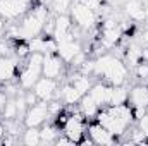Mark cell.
Instances as JSON below:
<instances>
[{
	"instance_id": "1",
	"label": "cell",
	"mask_w": 148,
	"mask_h": 146,
	"mask_svg": "<svg viewBox=\"0 0 148 146\" xmlns=\"http://www.w3.org/2000/svg\"><path fill=\"white\" fill-rule=\"evenodd\" d=\"M95 74L103 76L112 86H121L126 83L127 69L119 59L112 55H102L95 60Z\"/></svg>"
},
{
	"instance_id": "2",
	"label": "cell",
	"mask_w": 148,
	"mask_h": 146,
	"mask_svg": "<svg viewBox=\"0 0 148 146\" xmlns=\"http://www.w3.org/2000/svg\"><path fill=\"white\" fill-rule=\"evenodd\" d=\"M71 19L76 21V24L83 29H90L95 23H97V12H93L91 9H88L81 0H77L76 3L71 5Z\"/></svg>"
},
{
	"instance_id": "3",
	"label": "cell",
	"mask_w": 148,
	"mask_h": 146,
	"mask_svg": "<svg viewBox=\"0 0 148 146\" xmlns=\"http://www.w3.org/2000/svg\"><path fill=\"white\" fill-rule=\"evenodd\" d=\"M97 122L100 124V126H103L109 132H110L112 136L115 138V136H122L124 132H126V129H127V122H124V120H121V119H117V117H114L109 110H98V113H97Z\"/></svg>"
},
{
	"instance_id": "4",
	"label": "cell",
	"mask_w": 148,
	"mask_h": 146,
	"mask_svg": "<svg viewBox=\"0 0 148 146\" xmlns=\"http://www.w3.org/2000/svg\"><path fill=\"white\" fill-rule=\"evenodd\" d=\"M29 0H0V17L2 19H17L28 10Z\"/></svg>"
},
{
	"instance_id": "5",
	"label": "cell",
	"mask_w": 148,
	"mask_h": 146,
	"mask_svg": "<svg viewBox=\"0 0 148 146\" xmlns=\"http://www.w3.org/2000/svg\"><path fill=\"white\" fill-rule=\"evenodd\" d=\"M47 117H48V105H47V102L40 100L36 105H31L28 108L23 122H24L26 127H38L45 122Z\"/></svg>"
},
{
	"instance_id": "6",
	"label": "cell",
	"mask_w": 148,
	"mask_h": 146,
	"mask_svg": "<svg viewBox=\"0 0 148 146\" xmlns=\"http://www.w3.org/2000/svg\"><path fill=\"white\" fill-rule=\"evenodd\" d=\"M84 115L77 113L73 117H67L66 124H64V134L73 141V143H81L83 136H84V122H83Z\"/></svg>"
},
{
	"instance_id": "7",
	"label": "cell",
	"mask_w": 148,
	"mask_h": 146,
	"mask_svg": "<svg viewBox=\"0 0 148 146\" xmlns=\"http://www.w3.org/2000/svg\"><path fill=\"white\" fill-rule=\"evenodd\" d=\"M41 31H43V23L38 19L33 12L28 14V16L23 19L21 26H19L21 40H28V41H29L31 38H35V36H40Z\"/></svg>"
},
{
	"instance_id": "8",
	"label": "cell",
	"mask_w": 148,
	"mask_h": 146,
	"mask_svg": "<svg viewBox=\"0 0 148 146\" xmlns=\"http://www.w3.org/2000/svg\"><path fill=\"white\" fill-rule=\"evenodd\" d=\"M33 91L36 93V96L41 102H50L52 98H55L57 95V79H50V77H40L36 84L33 86Z\"/></svg>"
},
{
	"instance_id": "9",
	"label": "cell",
	"mask_w": 148,
	"mask_h": 146,
	"mask_svg": "<svg viewBox=\"0 0 148 146\" xmlns=\"http://www.w3.org/2000/svg\"><path fill=\"white\" fill-rule=\"evenodd\" d=\"M62 71H64V64L60 57L53 53H45V60L41 65V76L50 77V79H60Z\"/></svg>"
},
{
	"instance_id": "10",
	"label": "cell",
	"mask_w": 148,
	"mask_h": 146,
	"mask_svg": "<svg viewBox=\"0 0 148 146\" xmlns=\"http://www.w3.org/2000/svg\"><path fill=\"white\" fill-rule=\"evenodd\" d=\"M88 132H90V138H91V141L95 145H112L115 141L114 136H112L103 126H100L98 122L97 124H91L88 127Z\"/></svg>"
},
{
	"instance_id": "11",
	"label": "cell",
	"mask_w": 148,
	"mask_h": 146,
	"mask_svg": "<svg viewBox=\"0 0 148 146\" xmlns=\"http://www.w3.org/2000/svg\"><path fill=\"white\" fill-rule=\"evenodd\" d=\"M110 93H112V88L102 84V83L93 84V86L90 88V91H88V95L95 100V103H97L98 107H105V105L110 103Z\"/></svg>"
},
{
	"instance_id": "12",
	"label": "cell",
	"mask_w": 148,
	"mask_h": 146,
	"mask_svg": "<svg viewBox=\"0 0 148 146\" xmlns=\"http://www.w3.org/2000/svg\"><path fill=\"white\" fill-rule=\"evenodd\" d=\"M77 52H81V46H79V43H76L74 40H67V41L57 43V55L60 57L62 62H67V64H69Z\"/></svg>"
},
{
	"instance_id": "13",
	"label": "cell",
	"mask_w": 148,
	"mask_h": 146,
	"mask_svg": "<svg viewBox=\"0 0 148 146\" xmlns=\"http://www.w3.org/2000/svg\"><path fill=\"white\" fill-rule=\"evenodd\" d=\"M127 102L131 103L133 108L136 107H148V88L147 86H134L129 95H127Z\"/></svg>"
},
{
	"instance_id": "14",
	"label": "cell",
	"mask_w": 148,
	"mask_h": 146,
	"mask_svg": "<svg viewBox=\"0 0 148 146\" xmlns=\"http://www.w3.org/2000/svg\"><path fill=\"white\" fill-rule=\"evenodd\" d=\"M41 76V69H35V67H29L26 65L23 69V72L19 76V84L23 89H33V86L36 84V81Z\"/></svg>"
},
{
	"instance_id": "15",
	"label": "cell",
	"mask_w": 148,
	"mask_h": 146,
	"mask_svg": "<svg viewBox=\"0 0 148 146\" xmlns=\"http://www.w3.org/2000/svg\"><path fill=\"white\" fill-rule=\"evenodd\" d=\"M126 14L133 21H145L148 17L141 0H127L126 2Z\"/></svg>"
},
{
	"instance_id": "16",
	"label": "cell",
	"mask_w": 148,
	"mask_h": 146,
	"mask_svg": "<svg viewBox=\"0 0 148 146\" xmlns=\"http://www.w3.org/2000/svg\"><path fill=\"white\" fill-rule=\"evenodd\" d=\"M79 110H81V113L84 115V119H90V117H97L100 107H98V105L95 103V100L86 93V95H83L81 100H79Z\"/></svg>"
},
{
	"instance_id": "17",
	"label": "cell",
	"mask_w": 148,
	"mask_h": 146,
	"mask_svg": "<svg viewBox=\"0 0 148 146\" xmlns=\"http://www.w3.org/2000/svg\"><path fill=\"white\" fill-rule=\"evenodd\" d=\"M55 96H59V98H62V102L64 103H67V105H76V103H79V100H81V93L74 88L73 84L69 83V84H66L62 89H60V93H57Z\"/></svg>"
},
{
	"instance_id": "18",
	"label": "cell",
	"mask_w": 148,
	"mask_h": 146,
	"mask_svg": "<svg viewBox=\"0 0 148 146\" xmlns=\"http://www.w3.org/2000/svg\"><path fill=\"white\" fill-rule=\"evenodd\" d=\"M71 84H73L81 95H86V93L90 91V88L93 86L91 81H90V77L84 76V74H77V76H74L73 79H71Z\"/></svg>"
},
{
	"instance_id": "19",
	"label": "cell",
	"mask_w": 148,
	"mask_h": 146,
	"mask_svg": "<svg viewBox=\"0 0 148 146\" xmlns=\"http://www.w3.org/2000/svg\"><path fill=\"white\" fill-rule=\"evenodd\" d=\"M121 35H122L121 28L103 29V36H102V43H103V46H107V48H112V46H115V43L119 41Z\"/></svg>"
},
{
	"instance_id": "20",
	"label": "cell",
	"mask_w": 148,
	"mask_h": 146,
	"mask_svg": "<svg viewBox=\"0 0 148 146\" xmlns=\"http://www.w3.org/2000/svg\"><path fill=\"white\" fill-rule=\"evenodd\" d=\"M127 89L121 86H112V93H110V103L109 105H122L127 102Z\"/></svg>"
},
{
	"instance_id": "21",
	"label": "cell",
	"mask_w": 148,
	"mask_h": 146,
	"mask_svg": "<svg viewBox=\"0 0 148 146\" xmlns=\"http://www.w3.org/2000/svg\"><path fill=\"white\" fill-rule=\"evenodd\" d=\"M16 71V64L14 60H10L9 57L7 59H0V81H9Z\"/></svg>"
},
{
	"instance_id": "22",
	"label": "cell",
	"mask_w": 148,
	"mask_h": 146,
	"mask_svg": "<svg viewBox=\"0 0 148 146\" xmlns=\"http://www.w3.org/2000/svg\"><path fill=\"white\" fill-rule=\"evenodd\" d=\"M23 143L26 146H36L41 143L40 138V129L38 127H26V131L23 132Z\"/></svg>"
},
{
	"instance_id": "23",
	"label": "cell",
	"mask_w": 148,
	"mask_h": 146,
	"mask_svg": "<svg viewBox=\"0 0 148 146\" xmlns=\"http://www.w3.org/2000/svg\"><path fill=\"white\" fill-rule=\"evenodd\" d=\"M40 138H41V143H43V145L55 143L57 138H59V131H57L53 126H45V127L40 131Z\"/></svg>"
},
{
	"instance_id": "24",
	"label": "cell",
	"mask_w": 148,
	"mask_h": 146,
	"mask_svg": "<svg viewBox=\"0 0 148 146\" xmlns=\"http://www.w3.org/2000/svg\"><path fill=\"white\" fill-rule=\"evenodd\" d=\"M3 119L5 120H16L17 119V107H16V100H9L5 103V107L2 110Z\"/></svg>"
},
{
	"instance_id": "25",
	"label": "cell",
	"mask_w": 148,
	"mask_h": 146,
	"mask_svg": "<svg viewBox=\"0 0 148 146\" xmlns=\"http://www.w3.org/2000/svg\"><path fill=\"white\" fill-rule=\"evenodd\" d=\"M73 0H52V7L57 14H67V10H71Z\"/></svg>"
},
{
	"instance_id": "26",
	"label": "cell",
	"mask_w": 148,
	"mask_h": 146,
	"mask_svg": "<svg viewBox=\"0 0 148 146\" xmlns=\"http://www.w3.org/2000/svg\"><path fill=\"white\" fill-rule=\"evenodd\" d=\"M84 62H86V53L81 50V52H77V53L74 55V59L71 60V62H69V64H71L73 67H76V69H79V67H81Z\"/></svg>"
},
{
	"instance_id": "27",
	"label": "cell",
	"mask_w": 148,
	"mask_h": 146,
	"mask_svg": "<svg viewBox=\"0 0 148 146\" xmlns=\"http://www.w3.org/2000/svg\"><path fill=\"white\" fill-rule=\"evenodd\" d=\"M145 141H147L145 132H143L141 129H133V132H131V143H140V145H143Z\"/></svg>"
},
{
	"instance_id": "28",
	"label": "cell",
	"mask_w": 148,
	"mask_h": 146,
	"mask_svg": "<svg viewBox=\"0 0 148 146\" xmlns=\"http://www.w3.org/2000/svg\"><path fill=\"white\" fill-rule=\"evenodd\" d=\"M29 53H31V50H29V45H28V43H19V45L16 46V55H17L19 59L28 57Z\"/></svg>"
},
{
	"instance_id": "29",
	"label": "cell",
	"mask_w": 148,
	"mask_h": 146,
	"mask_svg": "<svg viewBox=\"0 0 148 146\" xmlns=\"http://www.w3.org/2000/svg\"><path fill=\"white\" fill-rule=\"evenodd\" d=\"M136 74H138V77L140 79H148V62H140L138 65H136Z\"/></svg>"
},
{
	"instance_id": "30",
	"label": "cell",
	"mask_w": 148,
	"mask_h": 146,
	"mask_svg": "<svg viewBox=\"0 0 148 146\" xmlns=\"http://www.w3.org/2000/svg\"><path fill=\"white\" fill-rule=\"evenodd\" d=\"M88 9H91L93 12H98L102 10V0H81Z\"/></svg>"
},
{
	"instance_id": "31",
	"label": "cell",
	"mask_w": 148,
	"mask_h": 146,
	"mask_svg": "<svg viewBox=\"0 0 148 146\" xmlns=\"http://www.w3.org/2000/svg\"><path fill=\"white\" fill-rule=\"evenodd\" d=\"M79 71H81V74H84V76H88V74L95 72V60H86L81 67H79Z\"/></svg>"
},
{
	"instance_id": "32",
	"label": "cell",
	"mask_w": 148,
	"mask_h": 146,
	"mask_svg": "<svg viewBox=\"0 0 148 146\" xmlns=\"http://www.w3.org/2000/svg\"><path fill=\"white\" fill-rule=\"evenodd\" d=\"M47 105H48V115H57L60 110H62V105L59 103V102H47Z\"/></svg>"
},
{
	"instance_id": "33",
	"label": "cell",
	"mask_w": 148,
	"mask_h": 146,
	"mask_svg": "<svg viewBox=\"0 0 148 146\" xmlns=\"http://www.w3.org/2000/svg\"><path fill=\"white\" fill-rule=\"evenodd\" d=\"M24 98H26V103H28V107H31V105H36L38 102H40V98L36 96V93H35V91H28V93L24 95Z\"/></svg>"
},
{
	"instance_id": "34",
	"label": "cell",
	"mask_w": 148,
	"mask_h": 146,
	"mask_svg": "<svg viewBox=\"0 0 148 146\" xmlns=\"http://www.w3.org/2000/svg\"><path fill=\"white\" fill-rule=\"evenodd\" d=\"M140 129L145 132V136L148 138V112H145V113L140 117Z\"/></svg>"
},
{
	"instance_id": "35",
	"label": "cell",
	"mask_w": 148,
	"mask_h": 146,
	"mask_svg": "<svg viewBox=\"0 0 148 146\" xmlns=\"http://www.w3.org/2000/svg\"><path fill=\"white\" fill-rule=\"evenodd\" d=\"M9 53H10V52H9V45H7L5 41H2V43H0V59H7Z\"/></svg>"
},
{
	"instance_id": "36",
	"label": "cell",
	"mask_w": 148,
	"mask_h": 146,
	"mask_svg": "<svg viewBox=\"0 0 148 146\" xmlns=\"http://www.w3.org/2000/svg\"><path fill=\"white\" fill-rule=\"evenodd\" d=\"M9 102V98H7V93H3V91H0V112L3 110L5 107V103Z\"/></svg>"
},
{
	"instance_id": "37",
	"label": "cell",
	"mask_w": 148,
	"mask_h": 146,
	"mask_svg": "<svg viewBox=\"0 0 148 146\" xmlns=\"http://www.w3.org/2000/svg\"><path fill=\"white\" fill-rule=\"evenodd\" d=\"M141 40H143V43L148 45V24L145 26V29H143V33H141Z\"/></svg>"
},
{
	"instance_id": "38",
	"label": "cell",
	"mask_w": 148,
	"mask_h": 146,
	"mask_svg": "<svg viewBox=\"0 0 148 146\" xmlns=\"http://www.w3.org/2000/svg\"><path fill=\"white\" fill-rule=\"evenodd\" d=\"M5 132H7V131H5V127H3V124L0 122V141L3 139V136H5Z\"/></svg>"
},
{
	"instance_id": "39",
	"label": "cell",
	"mask_w": 148,
	"mask_h": 146,
	"mask_svg": "<svg viewBox=\"0 0 148 146\" xmlns=\"http://www.w3.org/2000/svg\"><path fill=\"white\" fill-rule=\"evenodd\" d=\"M3 35V19L0 17V36Z\"/></svg>"
},
{
	"instance_id": "40",
	"label": "cell",
	"mask_w": 148,
	"mask_h": 146,
	"mask_svg": "<svg viewBox=\"0 0 148 146\" xmlns=\"http://www.w3.org/2000/svg\"><path fill=\"white\" fill-rule=\"evenodd\" d=\"M147 62H148V59H147Z\"/></svg>"
},
{
	"instance_id": "41",
	"label": "cell",
	"mask_w": 148,
	"mask_h": 146,
	"mask_svg": "<svg viewBox=\"0 0 148 146\" xmlns=\"http://www.w3.org/2000/svg\"><path fill=\"white\" fill-rule=\"evenodd\" d=\"M29 2H31V0H29Z\"/></svg>"
}]
</instances>
